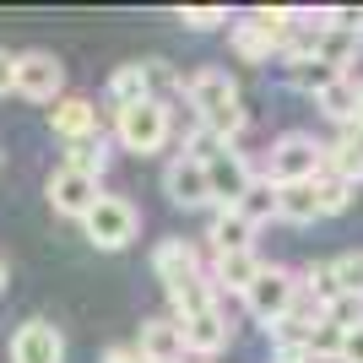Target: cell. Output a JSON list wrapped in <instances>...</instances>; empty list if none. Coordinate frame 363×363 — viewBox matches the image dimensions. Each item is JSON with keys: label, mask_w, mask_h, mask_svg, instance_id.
I'll list each match as a JSON object with an SVG mask.
<instances>
[{"label": "cell", "mask_w": 363, "mask_h": 363, "mask_svg": "<svg viewBox=\"0 0 363 363\" xmlns=\"http://www.w3.org/2000/svg\"><path fill=\"white\" fill-rule=\"evenodd\" d=\"M320 174H325V141H315L309 130L277 136L266 152V168H260L266 184H315Z\"/></svg>", "instance_id": "cell-1"}, {"label": "cell", "mask_w": 363, "mask_h": 363, "mask_svg": "<svg viewBox=\"0 0 363 363\" xmlns=\"http://www.w3.org/2000/svg\"><path fill=\"white\" fill-rule=\"evenodd\" d=\"M298 28V11H250L244 22H233L228 28V44H233V55L239 60H250V65H260V60H272L277 49L288 44V33Z\"/></svg>", "instance_id": "cell-2"}, {"label": "cell", "mask_w": 363, "mask_h": 363, "mask_svg": "<svg viewBox=\"0 0 363 363\" xmlns=\"http://www.w3.org/2000/svg\"><path fill=\"white\" fill-rule=\"evenodd\" d=\"M168 136H174V108H168V98H147V104L114 114V141H120L125 152L152 157V152L168 147Z\"/></svg>", "instance_id": "cell-3"}, {"label": "cell", "mask_w": 363, "mask_h": 363, "mask_svg": "<svg viewBox=\"0 0 363 363\" xmlns=\"http://www.w3.org/2000/svg\"><path fill=\"white\" fill-rule=\"evenodd\" d=\"M82 233H87L92 250H108V255H114V250H125V244L141 233V212L125 196H98L92 212L82 217Z\"/></svg>", "instance_id": "cell-4"}, {"label": "cell", "mask_w": 363, "mask_h": 363, "mask_svg": "<svg viewBox=\"0 0 363 363\" xmlns=\"http://www.w3.org/2000/svg\"><path fill=\"white\" fill-rule=\"evenodd\" d=\"M11 92H22L28 104H55V98H65V65L49 49H22L16 55Z\"/></svg>", "instance_id": "cell-5"}, {"label": "cell", "mask_w": 363, "mask_h": 363, "mask_svg": "<svg viewBox=\"0 0 363 363\" xmlns=\"http://www.w3.org/2000/svg\"><path fill=\"white\" fill-rule=\"evenodd\" d=\"M293 293H298V272H288V266H260V277L250 282V293H244V309L272 331L277 320L288 315Z\"/></svg>", "instance_id": "cell-6"}, {"label": "cell", "mask_w": 363, "mask_h": 363, "mask_svg": "<svg viewBox=\"0 0 363 363\" xmlns=\"http://www.w3.org/2000/svg\"><path fill=\"white\" fill-rule=\"evenodd\" d=\"M179 92H184V104L196 108V120H212V114H223V108L244 104V98H239V82H233L223 65H206V71L184 76Z\"/></svg>", "instance_id": "cell-7"}, {"label": "cell", "mask_w": 363, "mask_h": 363, "mask_svg": "<svg viewBox=\"0 0 363 363\" xmlns=\"http://www.w3.org/2000/svg\"><path fill=\"white\" fill-rule=\"evenodd\" d=\"M255 174H260V168L250 163L239 147H223V152H217L212 163H206V190H212V212H217V206H239V196L250 190V184H255Z\"/></svg>", "instance_id": "cell-8"}, {"label": "cell", "mask_w": 363, "mask_h": 363, "mask_svg": "<svg viewBox=\"0 0 363 363\" xmlns=\"http://www.w3.org/2000/svg\"><path fill=\"white\" fill-rule=\"evenodd\" d=\"M163 196L179 206V212H201V206H212V190H206V163L196 157H168L163 168Z\"/></svg>", "instance_id": "cell-9"}, {"label": "cell", "mask_w": 363, "mask_h": 363, "mask_svg": "<svg viewBox=\"0 0 363 363\" xmlns=\"http://www.w3.org/2000/svg\"><path fill=\"white\" fill-rule=\"evenodd\" d=\"M11 363H65V336L55 320H22L11 331Z\"/></svg>", "instance_id": "cell-10"}, {"label": "cell", "mask_w": 363, "mask_h": 363, "mask_svg": "<svg viewBox=\"0 0 363 363\" xmlns=\"http://www.w3.org/2000/svg\"><path fill=\"white\" fill-rule=\"evenodd\" d=\"M44 196H49V206H55L60 217H76V223H82V217L92 212V201L104 196V190H98V179H87V174H76V168L60 163L55 174H49Z\"/></svg>", "instance_id": "cell-11"}, {"label": "cell", "mask_w": 363, "mask_h": 363, "mask_svg": "<svg viewBox=\"0 0 363 363\" xmlns=\"http://www.w3.org/2000/svg\"><path fill=\"white\" fill-rule=\"evenodd\" d=\"M49 130H55L60 141L98 136V104H92V98H82V92H65V98H55V108H49Z\"/></svg>", "instance_id": "cell-12"}, {"label": "cell", "mask_w": 363, "mask_h": 363, "mask_svg": "<svg viewBox=\"0 0 363 363\" xmlns=\"http://www.w3.org/2000/svg\"><path fill=\"white\" fill-rule=\"evenodd\" d=\"M163 293H168V309H174L168 320H196V315L223 309V293L212 288V277H206V272L184 277V282H174V288H163Z\"/></svg>", "instance_id": "cell-13"}, {"label": "cell", "mask_w": 363, "mask_h": 363, "mask_svg": "<svg viewBox=\"0 0 363 363\" xmlns=\"http://www.w3.org/2000/svg\"><path fill=\"white\" fill-rule=\"evenodd\" d=\"M130 347H136V358H147V363H179V358H184L179 320H168V315L141 320V336L130 342Z\"/></svg>", "instance_id": "cell-14"}, {"label": "cell", "mask_w": 363, "mask_h": 363, "mask_svg": "<svg viewBox=\"0 0 363 363\" xmlns=\"http://www.w3.org/2000/svg\"><path fill=\"white\" fill-rule=\"evenodd\" d=\"M179 336H184V352H196V358H217V352L233 342V325H228L223 309H212V315L179 320Z\"/></svg>", "instance_id": "cell-15"}, {"label": "cell", "mask_w": 363, "mask_h": 363, "mask_svg": "<svg viewBox=\"0 0 363 363\" xmlns=\"http://www.w3.org/2000/svg\"><path fill=\"white\" fill-rule=\"evenodd\" d=\"M196 272H206V266H201V250L190 239H163L152 250V277L163 288H174V282H184V277H196Z\"/></svg>", "instance_id": "cell-16"}, {"label": "cell", "mask_w": 363, "mask_h": 363, "mask_svg": "<svg viewBox=\"0 0 363 363\" xmlns=\"http://www.w3.org/2000/svg\"><path fill=\"white\" fill-rule=\"evenodd\" d=\"M260 266H266V260H260L255 250H233V255H212V272H206V277H212L217 293H239V298H244L250 282L260 277Z\"/></svg>", "instance_id": "cell-17"}, {"label": "cell", "mask_w": 363, "mask_h": 363, "mask_svg": "<svg viewBox=\"0 0 363 363\" xmlns=\"http://www.w3.org/2000/svg\"><path fill=\"white\" fill-rule=\"evenodd\" d=\"M325 174H336V179H347V184H363V125H347L325 147Z\"/></svg>", "instance_id": "cell-18"}, {"label": "cell", "mask_w": 363, "mask_h": 363, "mask_svg": "<svg viewBox=\"0 0 363 363\" xmlns=\"http://www.w3.org/2000/svg\"><path fill=\"white\" fill-rule=\"evenodd\" d=\"M206 244L212 255H233V250H255V228L244 223L233 206H217L212 212V228H206Z\"/></svg>", "instance_id": "cell-19"}, {"label": "cell", "mask_w": 363, "mask_h": 363, "mask_svg": "<svg viewBox=\"0 0 363 363\" xmlns=\"http://www.w3.org/2000/svg\"><path fill=\"white\" fill-rule=\"evenodd\" d=\"M315 108H320V114H325V120L336 125V130L358 125V76H352V71H347V76H336L331 87H325V92L315 98Z\"/></svg>", "instance_id": "cell-20"}, {"label": "cell", "mask_w": 363, "mask_h": 363, "mask_svg": "<svg viewBox=\"0 0 363 363\" xmlns=\"http://www.w3.org/2000/svg\"><path fill=\"white\" fill-rule=\"evenodd\" d=\"M147 98H152V82H147V65H141V60L120 65V71L108 76V108H114V114H120V108L147 104Z\"/></svg>", "instance_id": "cell-21"}, {"label": "cell", "mask_w": 363, "mask_h": 363, "mask_svg": "<svg viewBox=\"0 0 363 363\" xmlns=\"http://www.w3.org/2000/svg\"><path fill=\"white\" fill-rule=\"evenodd\" d=\"M108 157H114V147H108L104 130H98V136H82V141H65V168L87 174V179H104Z\"/></svg>", "instance_id": "cell-22"}, {"label": "cell", "mask_w": 363, "mask_h": 363, "mask_svg": "<svg viewBox=\"0 0 363 363\" xmlns=\"http://www.w3.org/2000/svg\"><path fill=\"white\" fill-rule=\"evenodd\" d=\"M358 49H363V38H358V33H336V28H320V38H315V60L347 76V71H352V60H358Z\"/></svg>", "instance_id": "cell-23"}, {"label": "cell", "mask_w": 363, "mask_h": 363, "mask_svg": "<svg viewBox=\"0 0 363 363\" xmlns=\"http://www.w3.org/2000/svg\"><path fill=\"white\" fill-rule=\"evenodd\" d=\"M277 217L293 228H309L320 223V206H315V184H277Z\"/></svg>", "instance_id": "cell-24"}, {"label": "cell", "mask_w": 363, "mask_h": 363, "mask_svg": "<svg viewBox=\"0 0 363 363\" xmlns=\"http://www.w3.org/2000/svg\"><path fill=\"white\" fill-rule=\"evenodd\" d=\"M233 212H239L250 228H266V223L277 217V184H266V179L255 174V184L239 196V206H233Z\"/></svg>", "instance_id": "cell-25"}, {"label": "cell", "mask_w": 363, "mask_h": 363, "mask_svg": "<svg viewBox=\"0 0 363 363\" xmlns=\"http://www.w3.org/2000/svg\"><path fill=\"white\" fill-rule=\"evenodd\" d=\"M352 196H358V184L336 179V174H320V179H315V206H320V217H342V212L352 206Z\"/></svg>", "instance_id": "cell-26"}, {"label": "cell", "mask_w": 363, "mask_h": 363, "mask_svg": "<svg viewBox=\"0 0 363 363\" xmlns=\"http://www.w3.org/2000/svg\"><path fill=\"white\" fill-rule=\"evenodd\" d=\"M342 71H331V65H320V60H298V65H288V82L298 92H309V98H320V92L331 87Z\"/></svg>", "instance_id": "cell-27"}, {"label": "cell", "mask_w": 363, "mask_h": 363, "mask_svg": "<svg viewBox=\"0 0 363 363\" xmlns=\"http://www.w3.org/2000/svg\"><path fill=\"white\" fill-rule=\"evenodd\" d=\"M331 277H336V293L347 298H363V250H347V255L331 260Z\"/></svg>", "instance_id": "cell-28"}, {"label": "cell", "mask_w": 363, "mask_h": 363, "mask_svg": "<svg viewBox=\"0 0 363 363\" xmlns=\"http://www.w3.org/2000/svg\"><path fill=\"white\" fill-rule=\"evenodd\" d=\"M336 347H342V331H336L331 320L320 315V325L303 336V352H309V363H320V358H331V363H336Z\"/></svg>", "instance_id": "cell-29"}, {"label": "cell", "mask_w": 363, "mask_h": 363, "mask_svg": "<svg viewBox=\"0 0 363 363\" xmlns=\"http://www.w3.org/2000/svg\"><path fill=\"white\" fill-rule=\"evenodd\" d=\"M320 315L331 320L336 331H358V325H363V298H347V293H336V298L325 303Z\"/></svg>", "instance_id": "cell-30"}, {"label": "cell", "mask_w": 363, "mask_h": 363, "mask_svg": "<svg viewBox=\"0 0 363 363\" xmlns=\"http://www.w3.org/2000/svg\"><path fill=\"white\" fill-rule=\"evenodd\" d=\"M179 22L190 33H212V28H223V22H228V11H223V6H184Z\"/></svg>", "instance_id": "cell-31"}, {"label": "cell", "mask_w": 363, "mask_h": 363, "mask_svg": "<svg viewBox=\"0 0 363 363\" xmlns=\"http://www.w3.org/2000/svg\"><path fill=\"white\" fill-rule=\"evenodd\" d=\"M336 363H363V325H358V331H342V347H336Z\"/></svg>", "instance_id": "cell-32"}, {"label": "cell", "mask_w": 363, "mask_h": 363, "mask_svg": "<svg viewBox=\"0 0 363 363\" xmlns=\"http://www.w3.org/2000/svg\"><path fill=\"white\" fill-rule=\"evenodd\" d=\"M98 363H141V358H136L130 342H114V347H104V358H98Z\"/></svg>", "instance_id": "cell-33"}, {"label": "cell", "mask_w": 363, "mask_h": 363, "mask_svg": "<svg viewBox=\"0 0 363 363\" xmlns=\"http://www.w3.org/2000/svg\"><path fill=\"white\" fill-rule=\"evenodd\" d=\"M11 76H16V55H11V49H0V98L11 92Z\"/></svg>", "instance_id": "cell-34"}, {"label": "cell", "mask_w": 363, "mask_h": 363, "mask_svg": "<svg viewBox=\"0 0 363 363\" xmlns=\"http://www.w3.org/2000/svg\"><path fill=\"white\" fill-rule=\"evenodd\" d=\"M277 363H309V352L303 347H277Z\"/></svg>", "instance_id": "cell-35"}, {"label": "cell", "mask_w": 363, "mask_h": 363, "mask_svg": "<svg viewBox=\"0 0 363 363\" xmlns=\"http://www.w3.org/2000/svg\"><path fill=\"white\" fill-rule=\"evenodd\" d=\"M6 282H11V266H6V255H0V293H6Z\"/></svg>", "instance_id": "cell-36"}, {"label": "cell", "mask_w": 363, "mask_h": 363, "mask_svg": "<svg viewBox=\"0 0 363 363\" xmlns=\"http://www.w3.org/2000/svg\"><path fill=\"white\" fill-rule=\"evenodd\" d=\"M358 125H363V82H358Z\"/></svg>", "instance_id": "cell-37"}, {"label": "cell", "mask_w": 363, "mask_h": 363, "mask_svg": "<svg viewBox=\"0 0 363 363\" xmlns=\"http://www.w3.org/2000/svg\"><path fill=\"white\" fill-rule=\"evenodd\" d=\"M141 363H147V358H141Z\"/></svg>", "instance_id": "cell-38"}]
</instances>
